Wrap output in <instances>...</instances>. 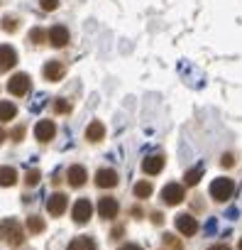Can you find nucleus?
Segmentation results:
<instances>
[{
  "mask_svg": "<svg viewBox=\"0 0 242 250\" xmlns=\"http://www.w3.org/2000/svg\"><path fill=\"white\" fill-rule=\"evenodd\" d=\"M66 206H69L66 194H52V196L47 199V211H49L52 216H61V213L66 211Z\"/></svg>",
  "mask_w": 242,
  "mask_h": 250,
  "instance_id": "nucleus-12",
  "label": "nucleus"
},
{
  "mask_svg": "<svg viewBox=\"0 0 242 250\" xmlns=\"http://www.w3.org/2000/svg\"><path fill=\"white\" fill-rule=\"evenodd\" d=\"M152 191H154V187H152V182H147V179H142V182L135 184V196H137V199H149Z\"/></svg>",
  "mask_w": 242,
  "mask_h": 250,
  "instance_id": "nucleus-20",
  "label": "nucleus"
},
{
  "mask_svg": "<svg viewBox=\"0 0 242 250\" xmlns=\"http://www.w3.org/2000/svg\"><path fill=\"white\" fill-rule=\"evenodd\" d=\"M208 250H230V245H223V243H218V245H210Z\"/></svg>",
  "mask_w": 242,
  "mask_h": 250,
  "instance_id": "nucleus-32",
  "label": "nucleus"
},
{
  "mask_svg": "<svg viewBox=\"0 0 242 250\" xmlns=\"http://www.w3.org/2000/svg\"><path fill=\"white\" fill-rule=\"evenodd\" d=\"M91 216H93V204H91L88 199H78V201L74 204V221H76L78 226H83V223L91 221Z\"/></svg>",
  "mask_w": 242,
  "mask_h": 250,
  "instance_id": "nucleus-5",
  "label": "nucleus"
},
{
  "mask_svg": "<svg viewBox=\"0 0 242 250\" xmlns=\"http://www.w3.org/2000/svg\"><path fill=\"white\" fill-rule=\"evenodd\" d=\"M220 165H223V167H232V165H235V157H232L230 152H225V155L220 157Z\"/></svg>",
  "mask_w": 242,
  "mask_h": 250,
  "instance_id": "nucleus-29",
  "label": "nucleus"
},
{
  "mask_svg": "<svg viewBox=\"0 0 242 250\" xmlns=\"http://www.w3.org/2000/svg\"><path fill=\"white\" fill-rule=\"evenodd\" d=\"M64 74H66V66L61 62H47L44 64V79L47 81H59V79H64Z\"/></svg>",
  "mask_w": 242,
  "mask_h": 250,
  "instance_id": "nucleus-14",
  "label": "nucleus"
},
{
  "mask_svg": "<svg viewBox=\"0 0 242 250\" xmlns=\"http://www.w3.org/2000/svg\"><path fill=\"white\" fill-rule=\"evenodd\" d=\"M176 230H179L181 235L191 238V235L198 233V221H196L191 213H179V216H176Z\"/></svg>",
  "mask_w": 242,
  "mask_h": 250,
  "instance_id": "nucleus-4",
  "label": "nucleus"
},
{
  "mask_svg": "<svg viewBox=\"0 0 242 250\" xmlns=\"http://www.w3.org/2000/svg\"><path fill=\"white\" fill-rule=\"evenodd\" d=\"M66 177H69V184L78 189V187H83V184H86V179H88V172H86V167H81V165H71Z\"/></svg>",
  "mask_w": 242,
  "mask_h": 250,
  "instance_id": "nucleus-13",
  "label": "nucleus"
},
{
  "mask_svg": "<svg viewBox=\"0 0 242 250\" xmlns=\"http://www.w3.org/2000/svg\"><path fill=\"white\" fill-rule=\"evenodd\" d=\"M25 182H27V187H37V184H39V172H37V169L27 172V179H25Z\"/></svg>",
  "mask_w": 242,
  "mask_h": 250,
  "instance_id": "nucleus-28",
  "label": "nucleus"
},
{
  "mask_svg": "<svg viewBox=\"0 0 242 250\" xmlns=\"http://www.w3.org/2000/svg\"><path fill=\"white\" fill-rule=\"evenodd\" d=\"M105 138V125L100 120H93L88 128H86V140L88 143H100Z\"/></svg>",
  "mask_w": 242,
  "mask_h": 250,
  "instance_id": "nucleus-16",
  "label": "nucleus"
},
{
  "mask_svg": "<svg viewBox=\"0 0 242 250\" xmlns=\"http://www.w3.org/2000/svg\"><path fill=\"white\" fill-rule=\"evenodd\" d=\"M3 138H5V133H3V130H0V143H3Z\"/></svg>",
  "mask_w": 242,
  "mask_h": 250,
  "instance_id": "nucleus-34",
  "label": "nucleus"
},
{
  "mask_svg": "<svg viewBox=\"0 0 242 250\" xmlns=\"http://www.w3.org/2000/svg\"><path fill=\"white\" fill-rule=\"evenodd\" d=\"M39 8L47 10V13H52V10L59 8V0H39Z\"/></svg>",
  "mask_w": 242,
  "mask_h": 250,
  "instance_id": "nucleus-26",
  "label": "nucleus"
},
{
  "mask_svg": "<svg viewBox=\"0 0 242 250\" xmlns=\"http://www.w3.org/2000/svg\"><path fill=\"white\" fill-rule=\"evenodd\" d=\"M30 86H32V81H30L27 74H15V76L8 81V91H10L13 96H25V93L30 91Z\"/></svg>",
  "mask_w": 242,
  "mask_h": 250,
  "instance_id": "nucleus-6",
  "label": "nucleus"
},
{
  "mask_svg": "<svg viewBox=\"0 0 242 250\" xmlns=\"http://www.w3.org/2000/svg\"><path fill=\"white\" fill-rule=\"evenodd\" d=\"M15 115H18V105L13 101H0V123L13 120Z\"/></svg>",
  "mask_w": 242,
  "mask_h": 250,
  "instance_id": "nucleus-18",
  "label": "nucleus"
},
{
  "mask_svg": "<svg viewBox=\"0 0 242 250\" xmlns=\"http://www.w3.org/2000/svg\"><path fill=\"white\" fill-rule=\"evenodd\" d=\"M235 191V182L230 177H218L210 182V199H215L218 204H225Z\"/></svg>",
  "mask_w": 242,
  "mask_h": 250,
  "instance_id": "nucleus-2",
  "label": "nucleus"
},
{
  "mask_svg": "<svg viewBox=\"0 0 242 250\" xmlns=\"http://www.w3.org/2000/svg\"><path fill=\"white\" fill-rule=\"evenodd\" d=\"M0 238H3L8 245H13V248H20L22 240H25V233H22L20 221H15V218L0 221Z\"/></svg>",
  "mask_w": 242,
  "mask_h": 250,
  "instance_id": "nucleus-1",
  "label": "nucleus"
},
{
  "mask_svg": "<svg viewBox=\"0 0 242 250\" xmlns=\"http://www.w3.org/2000/svg\"><path fill=\"white\" fill-rule=\"evenodd\" d=\"M66 250H98V245H95L93 238H88V235H78V238H74V240L69 243Z\"/></svg>",
  "mask_w": 242,
  "mask_h": 250,
  "instance_id": "nucleus-17",
  "label": "nucleus"
},
{
  "mask_svg": "<svg viewBox=\"0 0 242 250\" xmlns=\"http://www.w3.org/2000/svg\"><path fill=\"white\" fill-rule=\"evenodd\" d=\"M117 211H120V204H117V199H112V196H103V199H98V216L100 218H115L117 216Z\"/></svg>",
  "mask_w": 242,
  "mask_h": 250,
  "instance_id": "nucleus-8",
  "label": "nucleus"
},
{
  "mask_svg": "<svg viewBox=\"0 0 242 250\" xmlns=\"http://www.w3.org/2000/svg\"><path fill=\"white\" fill-rule=\"evenodd\" d=\"M3 30H5V32H15V30H18V20H15V18H5V20H3Z\"/></svg>",
  "mask_w": 242,
  "mask_h": 250,
  "instance_id": "nucleus-27",
  "label": "nucleus"
},
{
  "mask_svg": "<svg viewBox=\"0 0 242 250\" xmlns=\"http://www.w3.org/2000/svg\"><path fill=\"white\" fill-rule=\"evenodd\" d=\"M201 177H203V167H193V169H188V172H186L184 184H186V187H196V184L201 182Z\"/></svg>",
  "mask_w": 242,
  "mask_h": 250,
  "instance_id": "nucleus-21",
  "label": "nucleus"
},
{
  "mask_svg": "<svg viewBox=\"0 0 242 250\" xmlns=\"http://www.w3.org/2000/svg\"><path fill=\"white\" fill-rule=\"evenodd\" d=\"M117 182H120V177L115 169L103 167L95 172V187H100V189H112V187H117Z\"/></svg>",
  "mask_w": 242,
  "mask_h": 250,
  "instance_id": "nucleus-7",
  "label": "nucleus"
},
{
  "mask_svg": "<svg viewBox=\"0 0 242 250\" xmlns=\"http://www.w3.org/2000/svg\"><path fill=\"white\" fill-rule=\"evenodd\" d=\"M13 138H15V140H22V138H25V128H22V125L13 130Z\"/></svg>",
  "mask_w": 242,
  "mask_h": 250,
  "instance_id": "nucleus-30",
  "label": "nucleus"
},
{
  "mask_svg": "<svg viewBox=\"0 0 242 250\" xmlns=\"http://www.w3.org/2000/svg\"><path fill=\"white\" fill-rule=\"evenodd\" d=\"M117 250H142V248L135 245V243H128V245H123V248H117Z\"/></svg>",
  "mask_w": 242,
  "mask_h": 250,
  "instance_id": "nucleus-31",
  "label": "nucleus"
},
{
  "mask_svg": "<svg viewBox=\"0 0 242 250\" xmlns=\"http://www.w3.org/2000/svg\"><path fill=\"white\" fill-rule=\"evenodd\" d=\"M18 64V52L10 44H0V71H10Z\"/></svg>",
  "mask_w": 242,
  "mask_h": 250,
  "instance_id": "nucleus-10",
  "label": "nucleus"
},
{
  "mask_svg": "<svg viewBox=\"0 0 242 250\" xmlns=\"http://www.w3.org/2000/svg\"><path fill=\"white\" fill-rule=\"evenodd\" d=\"M54 135H56V123H54V120H39V123H37L35 138H37L39 143H49V140H54Z\"/></svg>",
  "mask_w": 242,
  "mask_h": 250,
  "instance_id": "nucleus-9",
  "label": "nucleus"
},
{
  "mask_svg": "<svg viewBox=\"0 0 242 250\" xmlns=\"http://www.w3.org/2000/svg\"><path fill=\"white\" fill-rule=\"evenodd\" d=\"M18 182L15 167H0V187H13Z\"/></svg>",
  "mask_w": 242,
  "mask_h": 250,
  "instance_id": "nucleus-19",
  "label": "nucleus"
},
{
  "mask_svg": "<svg viewBox=\"0 0 242 250\" xmlns=\"http://www.w3.org/2000/svg\"><path fill=\"white\" fill-rule=\"evenodd\" d=\"M184 199H186V189L181 184H176V182H171V184H167L162 189V201L167 206H179Z\"/></svg>",
  "mask_w": 242,
  "mask_h": 250,
  "instance_id": "nucleus-3",
  "label": "nucleus"
},
{
  "mask_svg": "<svg viewBox=\"0 0 242 250\" xmlns=\"http://www.w3.org/2000/svg\"><path fill=\"white\" fill-rule=\"evenodd\" d=\"M152 221H154V223H157V226H159V223H162V221H164V218H162V213H152Z\"/></svg>",
  "mask_w": 242,
  "mask_h": 250,
  "instance_id": "nucleus-33",
  "label": "nucleus"
},
{
  "mask_svg": "<svg viewBox=\"0 0 242 250\" xmlns=\"http://www.w3.org/2000/svg\"><path fill=\"white\" fill-rule=\"evenodd\" d=\"M54 110H56V113H69V110H71V103L64 101V98H59V101H54Z\"/></svg>",
  "mask_w": 242,
  "mask_h": 250,
  "instance_id": "nucleus-25",
  "label": "nucleus"
},
{
  "mask_svg": "<svg viewBox=\"0 0 242 250\" xmlns=\"http://www.w3.org/2000/svg\"><path fill=\"white\" fill-rule=\"evenodd\" d=\"M164 169V155H149L142 162V172L145 174H159Z\"/></svg>",
  "mask_w": 242,
  "mask_h": 250,
  "instance_id": "nucleus-15",
  "label": "nucleus"
},
{
  "mask_svg": "<svg viewBox=\"0 0 242 250\" xmlns=\"http://www.w3.org/2000/svg\"><path fill=\"white\" fill-rule=\"evenodd\" d=\"M47 37H49V42H52V47H66L69 44V30L64 27V25H54V27H49V32H47Z\"/></svg>",
  "mask_w": 242,
  "mask_h": 250,
  "instance_id": "nucleus-11",
  "label": "nucleus"
},
{
  "mask_svg": "<svg viewBox=\"0 0 242 250\" xmlns=\"http://www.w3.org/2000/svg\"><path fill=\"white\" fill-rule=\"evenodd\" d=\"M27 228H30V233H42V230L47 228V223H44L39 216H30V218H27Z\"/></svg>",
  "mask_w": 242,
  "mask_h": 250,
  "instance_id": "nucleus-22",
  "label": "nucleus"
},
{
  "mask_svg": "<svg viewBox=\"0 0 242 250\" xmlns=\"http://www.w3.org/2000/svg\"><path fill=\"white\" fill-rule=\"evenodd\" d=\"M164 248H167V250H181V240H179L176 235L167 233V235H164Z\"/></svg>",
  "mask_w": 242,
  "mask_h": 250,
  "instance_id": "nucleus-23",
  "label": "nucleus"
},
{
  "mask_svg": "<svg viewBox=\"0 0 242 250\" xmlns=\"http://www.w3.org/2000/svg\"><path fill=\"white\" fill-rule=\"evenodd\" d=\"M237 250H242V238H240V243H237Z\"/></svg>",
  "mask_w": 242,
  "mask_h": 250,
  "instance_id": "nucleus-35",
  "label": "nucleus"
},
{
  "mask_svg": "<svg viewBox=\"0 0 242 250\" xmlns=\"http://www.w3.org/2000/svg\"><path fill=\"white\" fill-rule=\"evenodd\" d=\"M44 37H47V32H44L42 27H32V30H30V40H32L35 44H42Z\"/></svg>",
  "mask_w": 242,
  "mask_h": 250,
  "instance_id": "nucleus-24",
  "label": "nucleus"
}]
</instances>
